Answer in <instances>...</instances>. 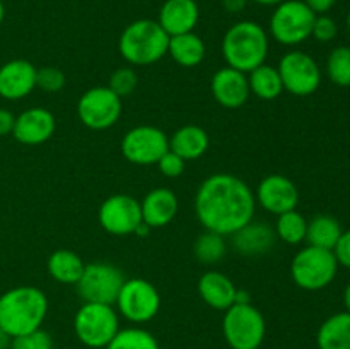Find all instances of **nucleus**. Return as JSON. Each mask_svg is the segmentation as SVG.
Returning a JSON list of instances; mask_svg holds the SVG:
<instances>
[{
	"label": "nucleus",
	"instance_id": "f257e3e1",
	"mask_svg": "<svg viewBox=\"0 0 350 349\" xmlns=\"http://www.w3.org/2000/svg\"><path fill=\"white\" fill-rule=\"evenodd\" d=\"M255 192L231 173L205 178L195 194V214L207 231L232 235L255 216Z\"/></svg>",
	"mask_w": 350,
	"mask_h": 349
},
{
	"label": "nucleus",
	"instance_id": "f03ea898",
	"mask_svg": "<svg viewBox=\"0 0 350 349\" xmlns=\"http://www.w3.org/2000/svg\"><path fill=\"white\" fill-rule=\"evenodd\" d=\"M48 298L36 286H16L0 296V332L5 337L29 334L43 325Z\"/></svg>",
	"mask_w": 350,
	"mask_h": 349
},
{
	"label": "nucleus",
	"instance_id": "7ed1b4c3",
	"mask_svg": "<svg viewBox=\"0 0 350 349\" xmlns=\"http://www.w3.org/2000/svg\"><path fill=\"white\" fill-rule=\"evenodd\" d=\"M228 67L250 74L265 64L269 55V34L255 21H239L224 33L221 44Z\"/></svg>",
	"mask_w": 350,
	"mask_h": 349
},
{
	"label": "nucleus",
	"instance_id": "20e7f679",
	"mask_svg": "<svg viewBox=\"0 0 350 349\" xmlns=\"http://www.w3.org/2000/svg\"><path fill=\"white\" fill-rule=\"evenodd\" d=\"M170 34L154 19H137L120 34L118 50L130 65H152L167 55Z\"/></svg>",
	"mask_w": 350,
	"mask_h": 349
},
{
	"label": "nucleus",
	"instance_id": "39448f33",
	"mask_svg": "<svg viewBox=\"0 0 350 349\" xmlns=\"http://www.w3.org/2000/svg\"><path fill=\"white\" fill-rule=\"evenodd\" d=\"M338 270L334 250L308 245L294 255L291 262V277L301 289L320 291L332 284Z\"/></svg>",
	"mask_w": 350,
	"mask_h": 349
},
{
	"label": "nucleus",
	"instance_id": "423d86ee",
	"mask_svg": "<svg viewBox=\"0 0 350 349\" xmlns=\"http://www.w3.org/2000/svg\"><path fill=\"white\" fill-rule=\"evenodd\" d=\"M79 341L92 349H105L120 331L118 311L113 305L84 303L74 318Z\"/></svg>",
	"mask_w": 350,
	"mask_h": 349
},
{
	"label": "nucleus",
	"instance_id": "0eeeda50",
	"mask_svg": "<svg viewBox=\"0 0 350 349\" xmlns=\"http://www.w3.org/2000/svg\"><path fill=\"white\" fill-rule=\"evenodd\" d=\"M265 332V318L252 303H234L226 310L222 334L231 349H258Z\"/></svg>",
	"mask_w": 350,
	"mask_h": 349
},
{
	"label": "nucleus",
	"instance_id": "6e6552de",
	"mask_svg": "<svg viewBox=\"0 0 350 349\" xmlns=\"http://www.w3.org/2000/svg\"><path fill=\"white\" fill-rule=\"evenodd\" d=\"M317 14L303 0H284L270 16V34L286 47H296L311 38Z\"/></svg>",
	"mask_w": 350,
	"mask_h": 349
},
{
	"label": "nucleus",
	"instance_id": "1a4fd4ad",
	"mask_svg": "<svg viewBox=\"0 0 350 349\" xmlns=\"http://www.w3.org/2000/svg\"><path fill=\"white\" fill-rule=\"evenodd\" d=\"M123 283L125 276L118 267L108 262H92L84 267L75 286L84 303L115 305Z\"/></svg>",
	"mask_w": 350,
	"mask_h": 349
},
{
	"label": "nucleus",
	"instance_id": "9d476101",
	"mask_svg": "<svg viewBox=\"0 0 350 349\" xmlns=\"http://www.w3.org/2000/svg\"><path fill=\"white\" fill-rule=\"evenodd\" d=\"M115 305L120 315H123L129 322L146 324L159 313L161 294L152 283L133 277L125 279Z\"/></svg>",
	"mask_w": 350,
	"mask_h": 349
},
{
	"label": "nucleus",
	"instance_id": "9b49d317",
	"mask_svg": "<svg viewBox=\"0 0 350 349\" xmlns=\"http://www.w3.org/2000/svg\"><path fill=\"white\" fill-rule=\"evenodd\" d=\"M77 115L88 129L106 130L120 120L122 98H118L108 86H96L79 98Z\"/></svg>",
	"mask_w": 350,
	"mask_h": 349
},
{
	"label": "nucleus",
	"instance_id": "f8f14e48",
	"mask_svg": "<svg viewBox=\"0 0 350 349\" xmlns=\"http://www.w3.org/2000/svg\"><path fill=\"white\" fill-rule=\"evenodd\" d=\"M170 151V139L161 129L139 125L130 129L122 139V154L126 161L139 166H150Z\"/></svg>",
	"mask_w": 350,
	"mask_h": 349
},
{
	"label": "nucleus",
	"instance_id": "ddd939ff",
	"mask_svg": "<svg viewBox=\"0 0 350 349\" xmlns=\"http://www.w3.org/2000/svg\"><path fill=\"white\" fill-rule=\"evenodd\" d=\"M280 79L286 91L294 96H310L321 84V70L317 60L304 51H287L279 62Z\"/></svg>",
	"mask_w": 350,
	"mask_h": 349
},
{
	"label": "nucleus",
	"instance_id": "4468645a",
	"mask_svg": "<svg viewBox=\"0 0 350 349\" xmlns=\"http://www.w3.org/2000/svg\"><path fill=\"white\" fill-rule=\"evenodd\" d=\"M101 228L108 235L129 236L135 235L137 228L142 224L140 202L126 194H116L106 198L98 211Z\"/></svg>",
	"mask_w": 350,
	"mask_h": 349
},
{
	"label": "nucleus",
	"instance_id": "2eb2a0df",
	"mask_svg": "<svg viewBox=\"0 0 350 349\" xmlns=\"http://www.w3.org/2000/svg\"><path fill=\"white\" fill-rule=\"evenodd\" d=\"M255 198L265 211L279 216L296 209L297 202H299V192L291 178L273 173L267 174L260 181Z\"/></svg>",
	"mask_w": 350,
	"mask_h": 349
},
{
	"label": "nucleus",
	"instance_id": "dca6fc26",
	"mask_svg": "<svg viewBox=\"0 0 350 349\" xmlns=\"http://www.w3.org/2000/svg\"><path fill=\"white\" fill-rule=\"evenodd\" d=\"M55 129H57V120L53 113L46 108L34 106L24 109L19 116H16L12 135L24 146H40L51 139Z\"/></svg>",
	"mask_w": 350,
	"mask_h": 349
},
{
	"label": "nucleus",
	"instance_id": "f3484780",
	"mask_svg": "<svg viewBox=\"0 0 350 349\" xmlns=\"http://www.w3.org/2000/svg\"><path fill=\"white\" fill-rule=\"evenodd\" d=\"M211 91L215 101L229 109L241 108L252 94L248 75L232 67H222L212 75Z\"/></svg>",
	"mask_w": 350,
	"mask_h": 349
},
{
	"label": "nucleus",
	"instance_id": "a211bd4d",
	"mask_svg": "<svg viewBox=\"0 0 350 349\" xmlns=\"http://www.w3.org/2000/svg\"><path fill=\"white\" fill-rule=\"evenodd\" d=\"M36 72L38 68L24 58L5 62L0 67V96L9 101H17L36 88Z\"/></svg>",
	"mask_w": 350,
	"mask_h": 349
},
{
	"label": "nucleus",
	"instance_id": "6ab92c4d",
	"mask_svg": "<svg viewBox=\"0 0 350 349\" xmlns=\"http://www.w3.org/2000/svg\"><path fill=\"white\" fill-rule=\"evenodd\" d=\"M200 19V9L195 0H166L161 5L157 23L170 36L191 33Z\"/></svg>",
	"mask_w": 350,
	"mask_h": 349
},
{
	"label": "nucleus",
	"instance_id": "aec40b11",
	"mask_svg": "<svg viewBox=\"0 0 350 349\" xmlns=\"http://www.w3.org/2000/svg\"><path fill=\"white\" fill-rule=\"evenodd\" d=\"M232 248L245 257H260L275 243V229L262 221H250L232 233Z\"/></svg>",
	"mask_w": 350,
	"mask_h": 349
},
{
	"label": "nucleus",
	"instance_id": "412c9836",
	"mask_svg": "<svg viewBox=\"0 0 350 349\" xmlns=\"http://www.w3.org/2000/svg\"><path fill=\"white\" fill-rule=\"evenodd\" d=\"M140 211L149 228H163L178 214V197L170 188H152L140 202Z\"/></svg>",
	"mask_w": 350,
	"mask_h": 349
},
{
	"label": "nucleus",
	"instance_id": "4be33fe9",
	"mask_svg": "<svg viewBox=\"0 0 350 349\" xmlns=\"http://www.w3.org/2000/svg\"><path fill=\"white\" fill-rule=\"evenodd\" d=\"M238 287L226 274L219 270H207L198 279V294L214 310L226 311L236 303Z\"/></svg>",
	"mask_w": 350,
	"mask_h": 349
},
{
	"label": "nucleus",
	"instance_id": "5701e85b",
	"mask_svg": "<svg viewBox=\"0 0 350 349\" xmlns=\"http://www.w3.org/2000/svg\"><path fill=\"white\" fill-rule=\"evenodd\" d=\"M207 132L198 125H185L178 129L170 139V151L176 153L185 161H193L204 156L208 149Z\"/></svg>",
	"mask_w": 350,
	"mask_h": 349
},
{
	"label": "nucleus",
	"instance_id": "b1692460",
	"mask_svg": "<svg viewBox=\"0 0 350 349\" xmlns=\"http://www.w3.org/2000/svg\"><path fill=\"white\" fill-rule=\"evenodd\" d=\"M317 344L320 349H350V313L338 311L318 328Z\"/></svg>",
	"mask_w": 350,
	"mask_h": 349
},
{
	"label": "nucleus",
	"instance_id": "393cba45",
	"mask_svg": "<svg viewBox=\"0 0 350 349\" xmlns=\"http://www.w3.org/2000/svg\"><path fill=\"white\" fill-rule=\"evenodd\" d=\"M167 55L181 67H197L205 58V43L193 31L170 36Z\"/></svg>",
	"mask_w": 350,
	"mask_h": 349
},
{
	"label": "nucleus",
	"instance_id": "a878e982",
	"mask_svg": "<svg viewBox=\"0 0 350 349\" xmlns=\"http://www.w3.org/2000/svg\"><path fill=\"white\" fill-rule=\"evenodd\" d=\"M85 263L82 262L81 257L72 250H57L48 257L46 269L48 274L53 277L57 283L62 284H77L84 272Z\"/></svg>",
	"mask_w": 350,
	"mask_h": 349
},
{
	"label": "nucleus",
	"instance_id": "bb28decb",
	"mask_svg": "<svg viewBox=\"0 0 350 349\" xmlns=\"http://www.w3.org/2000/svg\"><path fill=\"white\" fill-rule=\"evenodd\" d=\"M250 92L263 101H272L277 99L284 91L282 79H280L277 67L269 64H262L260 67L253 68L248 74Z\"/></svg>",
	"mask_w": 350,
	"mask_h": 349
},
{
	"label": "nucleus",
	"instance_id": "cd10ccee",
	"mask_svg": "<svg viewBox=\"0 0 350 349\" xmlns=\"http://www.w3.org/2000/svg\"><path fill=\"white\" fill-rule=\"evenodd\" d=\"M342 233H344V229L334 216L318 214L311 221H308L306 242L308 245L334 250Z\"/></svg>",
	"mask_w": 350,
	"mask_h": 349
},
{
	"label": "nucleus",
	"instance_id": "c85d7f7f",
	"mask_svg": "<svg viewBox=\"0 0 350 349\" xmlns=\"http://www.w3.org/2000/svg\"><path fill=\"white\" fill-rule=\"evenodd\" d=\"M275 235L277 238L282 240L287 245H299V243L306 242V231H308V221L301 212L296 209L287 211L284 214L277 216L275 222Z\"/></svg>",
	"mask_w": 350,
	"mask_h": 349
},
{
	"label": "nucleus",
	"instance_id": "c756f323",
	"mask_svg": "<svg viewBox=\"0 0 350 349\" xmlns=\"http://www.w3.org/2000/svg\"><path fill=\"white\" fill-rule=\"evenodd\" d=\"M226 252H228V245H226L224 236L219 233L205 231L195 240L193 253L198 262L205 263V266L221 262L226 257Z\"/></svg>",
	"mask_w": 350,
	"mask_h": 349
},
{
	"label": "nucleus",
	"instance_id": "7c9ffc66",
	"mask_svg": "<svg viewBox=\"0 0 350 349\" xmlns=\"http://www.w3.org/2000/svg\"><path fill=\"white\" fill-rule=\"evenodd\" d=\"M105 349H161L159 342L146 328H120Z\"/></svg>",
	"mask_w": 350,
	"mask_h": 349
},
{
	"label": "nucleus",
	"instance_id": "2f4dec72",
	"mask_svg": "<svg viewBox=\"0 0 350 349\" xmlns=\"http://www.w3.org/2000/svg\"><path fill=\"white\" fill-rule=\"evenodd\" d=\"M328 79L335 86L349 88L350 86V47H337L330 51L327 58Z\"/></svg>",
	"mask_w": 350,
	"mask_h": 349
},
{
	"label": "nucleus",
	"instance_id": "473e14b6",
	"mask_svg": "<svg viewBox=\"0 0 350 349\" xmlns=\"http://www.w3.org/2000/svg\"><path fill=\"white\" fill-rule=\"evenodd\" d=\"M137 72L132 67H118L109 77L108 88L115 92L118 98L130 96L137 88Z\"/></svg>",
	"mask_w": 350,
	"mask_h": 349
},
{
	"label": "nucleus",
	"instance_id": "72a5a7b5",
	"mask_svg": "<svg viewBox=\"0 0 350 349\" xmlns=\"http://www.w3.org/2000/svg\"><path fill=\"white\" fill-rule=\"evenodd\" d=\"M65 74L58 67H41L36 72V88L44 92H58L65 88Z\"/></svg>",
	"mask_w": 350,
	"mask_h": 349
},
{
	"label": "nucleus",
	"instance_id": "f704fd0d",
	"mask_svg": "<svg viewBox=\"0 0 350 349\" xmlns=\"http://www.w3.org/2000/svg\"><path fill=\"white\" fill-rule=\"evenodd\" d=\"M10 349H53V339L46 331L38 328L29 334L14 337Z\"/></svg>",
	"mask_w": 350,
	"mask_h": 349
},
{
	"label": "nucleus",
	"instance_id": "c9c22d12",
	"mask_svg": "<svg viewBox=\"0 0 350 349\" xmlns=\"http://www.w3.org/2000/svg\"><path fill=\"white\" fill-rule=\"evenodd\" d=\"M338 34V26L335 23L334 17L327 16V14H320V16L314 17L313 23V31H311V36L314 38L320 43H328V41L335 40Z\"/></svg>",
	"mask_w": 350,
	"mask_h": 349
},
{
	"label": "nucleus",
	"instance_id": "e433bc0d",
	"mask_svg": "<svg viewBox=\"0 0 350 349\" xmlns=\"http://www.w3.org/2000/svg\"><path fill=\"white\" fill-rule=\"evenodd\" d=\"M185 166H187V161L183 157L178 156L173 151H167L159 161H157V168H159L161 173L167 178H178L180 174H183Z\"/></svg>",
	"mask_w": 350,
	"mask_h": 349
},
{
	"label": "nucleus",
	"instance_id": "4c0bfd02",
	"mask_svg": "<svg viewBox=\"0 0 350 349\" xmlns=\"http://www.w3.org/2000/svg\"><path fill=\"white\" fill-rule=\"evenodd\" d=\"M335 259H337L338 266H344L350 269V229L342 233V236L338 238L337 245L334 248Z\"/></svg>",
	"mask_w": 350,
	"mask_h": 349
},
{
	"label": "nucleus",
	"instance_id": "58836bf2",
	"mask_svg": "<svg viewBox=\"0 0 350 349\" xmlns=\"http://www.w3.org/2000/svg\"><path fill=\"white\" fill-rule=\"evenodd\" d=\"M14 123H16V116H14V113L5 108H0V137L12 133Z\"/></svg>",
	"mask_w": 350,
	"mask_h": 349
},
{
	"label": "nucleus",
	"instance_id": "ea45409f",
	"mask_svg": "<svg viewBox=\"0 0 350 349\" xmlns=\"http://www.w3.org/2000/svg\"><path fill=\"white\" fill-rule=\"evenodd\" d=\"M303 2L306 3L317 16H320V14H327L328 10L334 9L337 0H303Z\"/></svg>",
	"mask_w": 350,
	"mask_h": 349
},
{
	"label": "nucleus",
	"instance_id": "a19ab883",
	"mask_svg": "<svg viewBox=\"0 0 350 349\" xmlns=\"http://www.w3.org/2000/svg\"><path fill=\"white\" fill-rule=\"evenodd\" d=\"M248 0H222V7H224L228 12H241L246 7Z\"/></svg>",
	"mask_w": 350,
	"mask_h": 349
},
{
	"label": "nucleus",
	"instance_id": "79ce46f5",
	"mask_svg": "<svg viewBox=\"0 0 350 349\" xmlns=\"http://www.w3.org/2000/svg\"><path fill=\"white\" fill-rule=\"evenodd\" d=\"M248 2L258 3V5H263V7H270V5H273V7H275L277 3L284 2V0H248Z\"/></svg>",
	"mask_w": 350,
	"mask_h": 349
},
{
	"label": "nucleus",
	"instance_id": "37998d69",
	"mask_svg": "<svg viewBox=\"0 0 350 349\" xmlns=\"http://www.w3.org/2000/svg\"><path fill=\"white\" fill-rule=\"evenodd\" d=\"M344 305L350 313V283L347 284V287H345V291H344Z\"/></svg>",
	"mask_w": 350,
	"mask_h": 349
},
{
	"label": "nucleus",
	"instance_id": "c03bdc74",
	"mask_svg": "<svg viewBox=\"0 0 350 349\" xmlns=\"http://www.w3.org/2000/svg\"><path fill=\"white\" fill-rule=\"evenodd\" d=\"M3 17H5V5H3V0H0V24L3 23Z\"/></svg>",
	"mask_w": 350,
	"mask_h": 349
},
{
	"label": "nucleus",
	"instance_id": "a18cd8bd",
	"mask_svg": "<svg viewBox=\"0 0 350 349\" xmlns=\"http://www.w3.org/2000/svg\"><path fill=\"white\" fill-rule=\"evenodd\" d=\"M347 27H349V33H350V10H349V14H347Z\"/></svg>",
	"mask_w": 350,
	"mask_h": 349
},
{
	"label": "nucleus",
	"instance_id": "49530a36",
	"mask_svg": "<svg viewBox=\"0 0 350 349\" xmlns=\"http://www.w3.org/2000/svg\"><path fill=\"white\" fill-rule=\"evenodd\" d=\"M0 335H3V334H2V332H0Z\"/></svg>",
	"mask_w": 350,
	"mask_h": 349
}]
</instances>
